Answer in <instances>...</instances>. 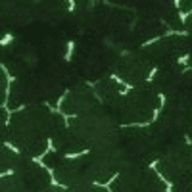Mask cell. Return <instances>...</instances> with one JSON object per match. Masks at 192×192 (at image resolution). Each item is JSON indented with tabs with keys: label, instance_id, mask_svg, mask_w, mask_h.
Masks as SVG:
<instances>
[{
	"label": "cell",
	"instance_id": "7a4b0ae2",
	"mask_svg": "<svg viewBox=\"0 0 192 192\" xmlns=\"http://www.w3.org/2000/svg\"><path fill=\"white\" fill-rule=\"evenodd\" d=\"M157 75H160V69H157V67H154V69L148 73V77H146V81H154V79H156Z\"/></svg>",
	"mask_w": 192,
	"mask_h": 192
},
{
	"label": "cell",
	"instance_id": "3957f363",
	"mask_svg": "<svg viewBox=\"0 0 192 192\" xmlns=\"http://www.w3.org/2000/svg\"><path fill=\"white\" fill-rule=\"evenodd\" d=\"M190 58H192L190 54H183V56H180V58H179V63H180V65H186V63L190 62Z\"/></svg>",
	"mask_w": 192,
	"mask_h": 192
},
{
	"label": "cell",
	"instance_id": "6da1fadb",
	"mask_svg": "<svg viewBox=\"0 0 192 192\" xmlns=\"http://www.w3.org/2000/svg\"><path fill=\"white\" fill-rule=\"evenodd\" d=\"M75 52V44L73 42H67V52H65V62H69L71 60V56Z\"/></svg>",
	"mask_w": 192,
	"mask_h": 192
}]
</instances>
